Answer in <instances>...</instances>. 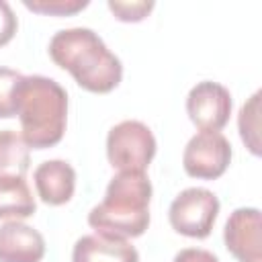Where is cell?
<instances>
[{
    "label": "cell",
    "mask_w": 262,
    "mask_h": 262,
    "mask_svg": "<svg viewBox=\"0 0 262 262\" xmlns=\"http://www.w3.org/2000/svg\"><path fill=\"white\" fill-rule=\"evenodd\" d=\"M49 57L55 66L68 70L78 86L94 94L115 90L123 78L121 59L86 27L57 31L49 41Z\"/></svg>",
    "instance_id": "1"
},
{
    "label": "cell",
    "mask_w": 262,
    "mask_h": 262,
    "mask_svg": "<svg viewBox=\"0 0 262 262\" xmlns=\"http://www.w3.org/2000/svg\"><path fill=\"white\" fill-rule=\"evenodd\" d=\"M151 182L145 172H119L111 178L102 203L90 209L88 225L96 233L139 237L149 225Z\"/></svg>",
    "instance_id": "2"
},
{
    "label": "cell",
    "mask_w": 262,
    "mask_h": 262,
    "mask_svg": "<svg viewBox=\"0 0 262 262\" xmlns=\"http://www.w3.org/2000/svg\"><path fill=\"white\" fill-rule=\"evenodd\" d=\"M20 137L33 149L53 147L61 141L68 119V94L47 76H23L16 98Z\"/></svg>",
    "instance_id": "3"
},
{
    "label": "cell",
    "mask_w": 262,
    "mask_h": 262,
    "mask_svg": "<svg viewBox=\"0 0 262 262\" xmlns=\"http://www.w3.org/2000/svg\"><path fill=\"white\" fill-rule=\"evenodd\" d=\"M156 147L151 129L141 121H121L106 135V158L119 172H145Z\"/></svg>",
    "instance_id": "4"
},
{
    "label": "cell",
    "mask_w": 262,
    "mask_h": 262,
    "mask_svg": "<svg viewBox=\"0 0 262 262\" xmlns=\"http://www.w3.org/2000/svg\"><path fill=\"white\" fill-rule=\"evenodd\" d=\"M219 215V199L201 186L184 188L168 209V219L174 231L186 237L203 239L211 233Z\"/></svg>",
    "instance_id": "5"
},
{
    "label": "cell",
    "mask_w": 262,
    "mask_h": 262,
    "mask_svg": "<svg viewBox=\"0 0 262 262\" xmlns=\"http://www.w3.org/2000/svg\"><path fill=\"white\" fill-rule=\"evenodd\" d=\"M231 162L229 139L219 131H199L192 135L182 154L184 172L192 178L215 180Z\"/></svg>",
    "instance_id": "6"
},
{
    "label": "cell",
    "mask_w": 262,
    "mask_h": 262,
    "mask_svg": "<svg viewBox=\"0 0 262 262\" xmlns=\"http://www.w3.org/2000/svg\"><path fill=\"white\" fill-rule=\"evenodd\" d=\"M186 113L201 131H221L231 115V94L219 82H199L186 96Z\"/></svg>",
    "instance_id": "7"
},
{
    "label": "cell",
    "mask_w": 262,
    "mask_h": 262,
    "mask_svg": "<svg viewBox=\"0 0 262 262\" xmlns=\"http://www.w3.org/2000/svg\"><path fill=\"white\" fill-rule=\"evenodd\" d=\"M262 221L256 207L235 209L223 229L227 252L237 262H262Z\"/></svg>",
    "instance_id": "8"
},
{
    "label": "cell",
    "mask_w": 262,
    "mask_h": 262,
    "mask_svg": "<svg viewBox=\"0 0 262 262\" xmlns=\"http://www.w3.org/2000/svg\"><path fill=\"white\" fill-rule=\"evenodd\" d=\"M43 256L45 239L35 227L23 221L0 225V262H41Z\"/></svg>",
    "instance_id": "9"
},
{
    "label": "cell",
    "mask_w": 262,
    "mask_h": 262,
    "mask_svg": "<svg viewBox=\"0 0 262 262\" xmlns=\"http://www.w3.org/2000/svg\"><path fill=\"white\" fill-rule=\"evenodd\" d=\"M37 194L47 205H66L76 190V170L66 160L41 162L33 172Z\"/></svg>",
    "instance_id": "10"
},
{
    "label": "cell",
    "mask_w": 262,
    "mask_h": 262,
    "mask_svg": "<svg viewBox=\"0 0 262 262\" xmlns=\"http://www.w3.org/2000/svg\"><path fill=\"white\" fill-rule=\"evenodd\" d=\"M72 262H139V254L129 239L92 233L74 244Z\"/></svg>",
    "instance_id": "11"
},
{
    "label": "cell",
    "mask_w": 262,
    "mask_h": 262,
    "mask_svg": "<svg viewBox=\"0 0 262 262\" xmlns=\"http://www.w3.org/2000/svg\"><path fill=\"white\" fill-rule=\"evenodd\" d=\"M37 211L27 176H0V219L20 221Z\"/></svg>",
    "instance_id": "12"
},
{
    "label": "cell",
    "mask_w": 262,
    "mask_h": 262,
    "mask_svg": "<svg viewBox=\"0 0 262 262\" xmlns=\"http://www.w3.org/2000/svg\"><path fill=\"white\" fill-rule=\"evenodd\" d=\"M23 137L12 129L0 131V176H27L31 154Z\"/></svg>",
    "instance_id": "13"
},
{
    "label": "cell",
    "mask_w": 262,
    "mask_h": 262,
    "mask_svg": "<svg viewBox=\"0 0 262 262\" xmlns=\"http://www.w3.org/2000/svg\"><path fill=\"white\" fill-rule=\"evenodd\" d=\"M260 90L254 92L237 115L239 137L254 156H260Z\"/></svg>",
    "instance_id": "14"
},
{
    "label": "cell",
    "mask_w": 262,
    "mask_h": 262,
    "mask_svg": "<svg viewBox=\"0 0 262 262\" xmlns=\"http://www.w3.org/2000/svg\"><path fill=\"white\" fill-rule=\"evenodd\" d=\"M23 74L10 68H0V119L16 117V98Z\"/></svg>",
    "instance_id": "15"
},
{
    "label": "cell",
    "mask_w": 262,
    "mask_h": 262,
    "mask_svg": "<svg viewBox=\"0 0 262 262\" xmlns=\"http://www.w3.org/2000/svg\"><path fill=\"white\" fill-rule=\"evenodd\" d=\"M25 8L49 14V16H72L88 6V0H23Z\"/></svg>",
    "instance_id": "16"
},
{
    "label": "cell",
    "mask_w": 262,
    "mask_h": 262,
    "mask_svg": "<svg viewBox=\"0 0 262 262\" xmlns=\"http://www.w3.org/2000/svg\"><path fill=\"white\" fill-rule=\"evenodd\" d=\"M106 6L115 14V18H119L123 23H139L154 10V2L151 0H135V2L108 0Z\"/></svg>",
    "instance_id": "17"
},
{
    "label": "cell",
    "mask_w": 262,
    "mask_h": 262,
    "mask_svg": "<svg viewBox=\"0 0 262 262\" xmlns=\"http://www.w3.org/2000/svg\"><path fill=\"white\" fill-rule=\"evenodd\" d=\"M16 29H18V20H16L14 10L10 8L8 2L0 0V47L12 41Z\"/></svg>",
    "instance_id": "18"
},
{
    "label": "cell",
    "mask_w": 262,
    "mask_h": 262,
    "mask_svg": "<svg viewBox=\"0 0 262 262\" xmlns=\"http://www.w3.org/2000/svg\"><path fill=\"white\" fill-rule=\"evenodd\" d=\"M172 262H219V258L203 248H184L174 256Z\"/></svg>",
    "instance_id": "19"
}]
</instances>
